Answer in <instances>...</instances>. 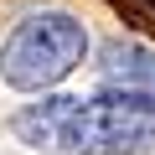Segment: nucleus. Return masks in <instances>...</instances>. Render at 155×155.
Listing matches in <instances>:
<instances>
[{"mask_svg":"<svg viewBox=\"0 0 155 155\" xmlns=\"http://www.w3.org/2000/svg\"><path fill=\"white\" fill-rule=\"evenodd\" d=\"M57 150H67V155H145V150H155V93L114 83L98 98H67Z\"/></svg>","mask_w":155,"mask_h":155,"instance_id":"obj_1","label":"nucleus"},{"mask_svg":"<svg viewBox=\"0 0 155 155\" xmlns=\"http://www.w3.org/2000/svg\"><path fill=\"white\" fill-rule=\"evenodd\" d=\"M88 57V31L78 16L67 11H41V16H26L5 47H0V78L21 93H47L57 88L67 72H78Z\"/></svg>","mask_w":155,"mask_h":155,"instance_id":"obj_2","label":"nucleus"},{"mask_svg":"<svg viewBox=\"0 0 155 155\" xmlns=\"http://www.w3.org/2000/svg\"><path fill=\"white\" fill-rule=\"evenodd\" d=\"M98 67H104L109 83H129V88H150L155 93V52H145L134 41H109Z\"/></svg>","mask_w":155,"mask_h":155,"instance_id":"obj_3","label":"nucleus"},{"mask_svg":"<svg viewBox=\"0 0 155 155\" xmlns=\"http://www.w3.org/2000/svg\"><path fill=\"white\" fill-rule=\"evenodd\" d=\"M114 5L134 21V26H145V31H155V0H114Z\"/></svg>","mask_w":155,"mask_h":155,"instance_id":"obj_4","label":"nucleus"}]
</instances>
